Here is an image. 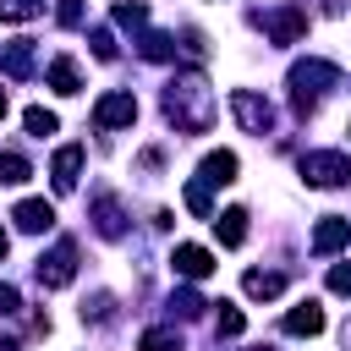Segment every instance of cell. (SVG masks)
Wrapping results in <instances>:
<instances>
[{
  "mask_svg": "<svg viewBox=\"0 0 351 351\" xmlns=\"http://www.w3.org/2000/svg\"><path fill=\"white\" fill-rule=\"evenodd\" d=\"M329 291L351 296V263H335V269H329Z\"/></svg>",
  "mask_w": 351,
  "mask_h": 351,
  "instance_id": "30",
  "label": "cell"
},
{
  "mask_svg": "<svg viewBox=\"0 0 351 351\" xmlns=\"http://www.w3.org/2000/svg\"><path fill=\"white\" fill-rule=\"evenodd\" d=\"M22 126H27V132H33V137H49V132H55V126H60V121H55V115H49V110H44V104H33V110H27V115H22Z\"/></svg>",
  "mask_w": 351,
  "mask_h": 351,
  "instance_id": "21",
  "label": "cell"
},
{
  "mask_svg": "<svg viewBox=\"0 0 351 351\" xmlns=\"http://www.w3.org/2000/svg\"><path fill=\"white\" fill-rule=\"evenodd\" d=\"M285 335H324V307L318 302H296L285 313Z\"/></svg>",
  "mask_w": 351,
  "mask_h": 351,
  "instance_id": "13",
  "label": "cell"
},
{
  "mask_svg": "<svg viewBox=\"0 0 351 351\" xmlns=\"http://www.w3.org/2000/svg\"><path fill=\"white\" fill-rule=\"evenodd\" d=\"M93 55H99V60H115V38H110V27H93Z\"/></svg>",
  "mask_w": 351,
  "mask_h": 351,
  "instance_id": "29",
  "label": "cell"
},
{
  "mask_svg": "<svg viewBox=\"0 0 351 351\" xmlns=\"http://www.w3.org/2000/svg\"><path fill=\"white\" fill-rule=\"evenodd\" d=\"M302 181L307 186H346L351 181V159L346 154H302Z\"/></svg>",
  "mask_w": 351,
  "mask_h": 351,
  "instance_id": "3",
  "label": "cell"
},
{
  "mask_svg": "<svg viewBox=\"0 0 351 351\" xmlns=\"http://www.w3.org/2000/svg\"><path fill=\"white\" fill-rule=\"evenodd\" d=\"M346 132H351V126H346Z\"/></svg>",
  "mask_w": 351,
  "mask_h": 351,
  "instance_id": "35",
  "label": "cell"
},
{
  "mask_svg": "<svg viewBox=\"0 0 351 351\" xmlns=\"http://www.w3.org/2000/svg\"><path fill=\"white\" fill-rule=\"evenodd\" d=\"M11 219H16V230H27V236H38V230H49V225H55V208H49L44 197H22Z\"/></svg>",
  "mask_w": 351,
  "mask_h": 351,
  "instance_id": "11",
  "label": "cell"
},
{
  "mask_svg": "<svg viewBox=\"0 0 351 351\" xmlns=\"http://www.w3.org/2000/svg\"><path fill=\"white\" fill-rule=\"evenodd\" d=\"M186 208H192V214H203V219L214 214V203H208V186H203V181H186Z\"/></svg>",
  "mask_w": 351,
  "mask_h": 351,
  "instance_id": "26",
  "label": "cell"
},
{
  "mask_svg": "<svg viewBox=\"0 0 351 351\" xmlns=\"http://www.w3.org/2000/svg\"><path fill=\"white\" fill-rule=\"evenodd\" d=\"M258 22L269 27V38H274V44H296V38L307 33V16H302L296 5H280V11H263Z\"/></svg>",
  "mask_w": 351,
  "mask_h": 351,
  "instance_id": "8",
  "label": "cell"
},
{
  "mask_svg": "<svg viewBox=\"0 0 351 351\" xmlns=\"http://www.w3.org/2000/svg\"><path fill=\"white\" fill-rule=\"evenodd\" d=\"M143 351H181V335L176 329H148L143 335Z\"/></svg>",
  "mask_w": 351,
  "mask_h": 351,
  "instance_id": "22",
  "label": "cell"
},
{
  "mask_svg": "<svg viewBox=\"0 0 351 351\" xmlns=\"http://www.w3.org/2000/svg\"><path fill=\"white\" fill-rule=\"evenodd\" d=\"M351 241V219H340V214H329V219H318L313 225V252L318 258H329V252H340Z\"/></svg>",
  "mask_w": 351,
  "mask_h": 351,
  "instance_id": "9",
  "label": "cell"
},
{
  "mask_svg": "<svg viewBox=\"0 0 351 351\" xmlns=\"http://www.w3.org/2000/svg\"><path fill=\"white\" fill-rule=\"evenodd\" d=\"M11 313H22V296H16V285H0V318H11Z\"/></svg>",
  "mask_w": 351,
  "mask_h": 351,
  "instance_id": "31",
  "label": "cell"
},
{
  "mask_svg": "<svg viewBox=\"0 0 351 351\" xmlns=\"http://www.w3.org/2000/svg\"><path fill=\"white\" fill-rule=\"evenodd\" d=\"M71 274H77V247H71V241H55V247L38 258V285H44V291H60V285H71Z\"/></svg>",
  "mask_w": 351,
  "mask_h": 351,
  "instance_id": "5",
  "label": "cell"
},
{
  "mask_svg": "<svg viewBox=\"0 0 351 351\" xmlns=\"http://www.w3.org/2000/svg\"><path fill=\"white\" fill-rule=\"evenodd\" d=\"M115 22H121V27H143V22H148V5H143V0H132V5L121 0V5H115Z\"/></svg>",
  "mask_w": 351,
  "mask_h": 351,
  "instance_id": "24",
  "label": "cell"
},
{
  "mask_svg": "<svg viewBox=\"0 0 351 351\" xmlns=\"http://www.w3.org/2000/svg\"><path fill=\"white\" fill-rule=\"evenodd\" d=\"M170 307H176V313H181V318H197V313H203V307H208V302H203V296H197V291H176V296H170Z\"/></svg>",
  "mask_w": 351,
  "mask_h": 351,
  "instance_id": "27",
  "label": "cell"
},
{
  "mask_svg": "<svg viewBox=\"0 0 351 351\" xmlns=\"http://www.w3.org/2000/svg\"><path fill=\"white\" fill-rule=\"evenodd\" d=\"M170 269H176L181 280H208V274H214V252L197 247V241H181V247L170 252Z\"/></svg>",
  "mask_w": 351,
  "mask_h": 351,
  "instance_id": "7",
  "label": "cell"
},
{
  "mask_svg": "<svg viewBox=\"0 0 351 351\" xmlns=\"http://www.w3.org/2000/svg\"><path fill=\"white\" fill-rule=\"evenodd\" d=\"M230 110H236V121L247 126V132H274V104L269 99H258L252 88H230Z\"/></svg>",
  "mask_w": 351,
  "mask_h": 351,
  "instance_id": "4",
  "label": "cell"
},
{
  "mask_svg": "<svg viewBox=\"0 0 351 351\" xmlns=\"http://www.w3.org/2000/svg\"><path fill=\"white\" fill-rule=\"evenodd\" d=\"M241 291H247V296H258V302H269V296H280V291H285V274L247 269V274H241Z\"/></svg>",
  "mask_w": 351,
  "mask_h": 351,
  "instance_id": "14",
  "label": "cell"
},
{
  "mask_svg": "<svg viewBox=\"0 0 351 351\" xmlns=\"http://www.w3.org/2000/svg\"><path fill=\"white\" fill-rule=\"evenodd\" d=\"M0 121H5V88H0Z\"/></svg>",
  "mask_w": 351,
  "mask_h": 351,
  "instance_id": "33",
  "label": "cell"
},
{
  "mask_svg": "<svg viewBox=\"0 0 351 351\" xmlns=\"http://www.w3.org/2000/svg\"><path fill=\"white\" fill-rule=\"evenodd\" d=\"M5 247H11V241H5V230H0V258H5Z\"/></svg>",
  "mask_w": 351,
  "mask_h": 351,
  "instance_id": "34",
  "label": "cell"
},
{
  "mask_svg": "<svg viewBox=\"0 0 351 351\" xmlns=\"http://www.w3.org/2000/svg\"><path fill=\"white\" fill-rule=\"evenodd\" d=\"M335 82H340V66H335V60H318V55H313V60H296V66H291V99H296V110L307 115V110L318 104V93L335 88Z\"/></svg>",
  "mask_w": 351,
  "mask_h": 351,
  "instance_id": "2",
  "label": "cell"
},
{
  "mask_svg": "<svg viewBox=\"0 0 351 351\" xmlns=\"http://www.w3.org/2000/svg\"><path fill=\"white\" fill-rule=\"evenodd\" d=\"M27 176H33V165H27L22 154L0 148V181H5V186H16V181H27Z\"/></svg>",
  "mask_w": 351,
  "mask_h": 351,
  "instance_id": "19",
  "label": "cell"
},
{
  "mask_svg": "<svg viewBox=\"0 0 351 351\" xmlns=\"http://www.w3.org/2000/svg\"><path fill=\"white\" fill-rule=\"evenodd\" d=\"M214 230H219L225 247H241V241H247V208H225V214H214Z\"/></svg>",
  "mask_w": 351,
  "mask_h": 351,
  "instance_id": "15",
  "label": "cell"
},
{
  "mask_svg": "<svg viewBox=\"0 0 351 351\" xmlns=\"http://www.w3.org/2000/svg\"><path fill=\"white\" fill-rule=\"evenodd\" d=\"M214 307H219V313H214V329H219V335H241V329H247V318H241L236 302H214Z\"/></svg>",
  "mask_w": 351,
  "mask_h": 351,
  "instance_id": "20",
  "label": "cell"
},
{
  "mask_svg": "<svg viewBox=\"0 0 351 351\" xmlns=\"http://www.w3.org/2000/svg\"><path fill=\"white\" fill-rule=\"evenodd\" d=\"M93 225H99V236L115 241V236L126 230V225H121V203H115V197H93Z\"/></svg>",
  "mask_w": 351,
  "mask_h": 351,
  "instance_id": "17",
  "label": "cell"
},
{
  "mask_svg": "<svg viewBox=\"0 0 351 351\" xmlns=\"http://www.w3.org/2000/svg\"><path fill=\"white\" fill-rule=\"evenodd\" d=\"M0 71H5V77H27V71H33V44H27V38L5 44V49H0Z\"/></svg>",
  "mask_w": 351,
  "mask_h": 351,
  "instance_id": "16",
  "label": "cell"
},
{
  "mask_svg": "<svg viewBox=\"0 0 351 351\" xmlns=\"http://www.w3.org/2000/svg\"><path fill=\"white\" fill-rule=\"evenodd\" d=\"M143 55H148V60H170V55H176V38H165V33H148V38H143Z\"/></svg>",
  "mask_w": 351,
  "mask_h": 351,
  "instance_id": "25",
  "label": "cell"
},
{
  "mask_svg": "<svg viewBox=\"0 0 351 351\" xmlns=\"http://www.w3.org/2000/svg\"><path fill=\"white\" fill-rule=\"evenodd\" d=\"M38 16V0H0V22H27Z\"/></svg>",
  "mask_w": 351,
  "mask_h": 351,
  "instance_id": "23",
  "label": "cell"
},
{
  "mask_svg": "<svg viewBox=\"0 0 351 351\" xmlns=\"http://www.w3.org/2000/svg\"><path fill=\"white\" fill-rule=\"evenodd\" d=\"M0 351H22V346H16V340H0Z\"/></svg>",
  "mask_w": 351,
  "mask_h": 351,
  "instance_id": "32",
  "label": "cell"
},
{
  "mask_svg": "<svg viewBox=\"0 0 351 351\" xmlns=\"http://www.w3.org/2000/svg\"><path fill=\"white\" fill-rule=\"evenodd\" d=\"M165 115H170L181 132H208V115H214L208 82H203L197 71H181V77H170V88H165Z\"/></svg>",
  "mask_w": 351,
  "mask_h": 351,
  "instance_id": "1",
  "label": "cell"
},
{
  "mask_svg": "<svg viewBox=\"0 0 351 351\" xmlns=\"http://www.w3.org/2000/svg\"><path fill=\"white\" fill-rule=\"evenodd\" d=\"M77 170H82V148H77V143H66V148L55 154V165H49L55 192H71V186H77Z\"/></svg>",
  "mask_w": 351,
  "mask_h": 351,
  "instance_id": "12",
  "label": "cell"
},
{
  "mask_svg": "<svg viewBox=\"0 0 351 351\" xmlns=\"http://www.w3.org/2000/svg\"><path fill=\"white\" fill-rule=\"evenodd\" d=\"M132 121H137V99H132V93H104V99L93 104V126H104V132L132 126Z\"/></svg>",
  "mask_w": 351,
  "mask_h": 351,
  "instance_id": "6",
  "label": "cell"
},
{
  "mask_svg": "<svg viewBox=\"0 0 351 351\" xmlns=\"http://www.w3.org/2000/svg\"><path fill=\"white\" fill-rule=\"evenodd\" d=\"M49 88H55V93H77V88H82L77 60H66V55H60V60H49Z\"/></svg>",
  "mask_w": 351,
  "mask_h": 351,
  "instance_id": "18",
  "label": "cell"
},
{
  "mask_svg": "<svg viewBox=\"0 0 351 351\" xmlns=\"http://www.w3.org/2000/svg\"><path fill=\"white\" fill-rule=\"evenodd\" d=\"M55 22L60 27H82V0H60L55 5Z\"/></svg>",
  "mask_w": 351,
  "mask_h": 351,
  "instance_id": "28",
  "label": "cell"
},
{
  "mask_svg": "<svg viewBox=\"0 0 351 351\" xmlns=\"http://www.w3.org/2000/svg\"><path fill=\"white\" fill-rule=\"evenodd\" d=\"M197 181H203V186H230V181H236V154H230V148H214V154H203V165H197Z\"/></svg>",
  "mask_w": 351,
  "mask_h": 351,
  "instance_id": "10",
  "label": "cell"
}]
</instances>
